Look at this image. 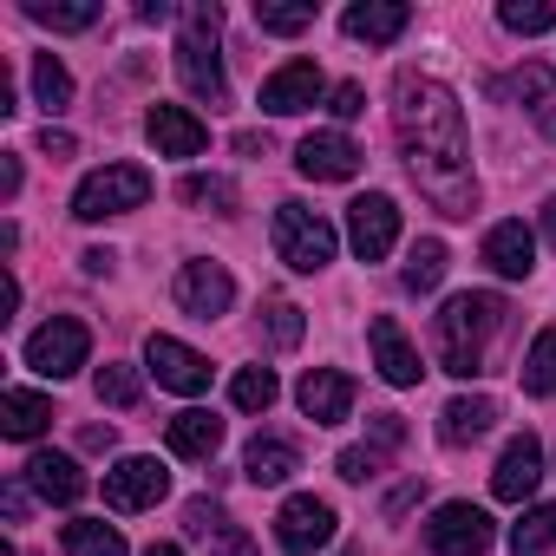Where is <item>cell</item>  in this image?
Instances as JSON below:
<instances>
[{
  "label": "cell",
  "instance_id": "21",
  "mask_svg": "<svg viewBox=\"0 0 556 556\" xmlns=\"http://www.w3.org/2000/svg\"><path fill=\"white\" fill-rule=\"evenodd\" d=\"M242 471H249V484H289L302 471V452L282 432H255L249 452H242Z\"/></svg>",
  "mask_w": 556,
  "mask_h": 556
},
{
  "label": "cell",
  "instance_id": "18",
  "mask_svg": "<svg viewBox=\"0 0 556 556\" xmlns=\"http://www.w3.org/2000/svg\"><path fill=\"white\" fill-rule=\"evenodd\" d=\"M536 478H543V445H536V432H517V439L504 445L497 471H491V491H497L504 504H523V497L536 491Z\"/></svg>",
  "mask_w": 556,
  "mask_h": 556
},
{
  "label": "cell",
  "instance_id": "15",
  "mask_svg": "<svg viewBox=\"0 0 556 556\" xmlns=\"http://www.w3.org/2000/svg\"><path fill=\"white\" fill-rule=\"evenodd\" d=\"M367 341H374V367H380V380L387 387H419V348L406 341V328L393 321V315H374L367 321Z\"/></svg>",
  "mask_w": 556,
  "mask_h": 556
},
{
  "label": "cell",
  "instance_id": "27",
  "mask_svg": "<svg viewBox=\"0 0 556 556\" xmlns=\"http://www.w3.org/2000/svg\"><path fill=\"white\" fill-rule=\"evenodd\" d=\"M445 242L439 236H426V242H413V255H406V268H400V282L413 289V295H432L439 282H445Z\"/></svg>",
  "mask_w": 556,
  "mask_h": 556
},
{
  "label": "cell",
  "instance_id": "28",
  "mask_svg": "<svg viewBox=\"0 0 556 556\" xmlns=\"http://www.w3.org/2000/svg\"><path fill=\"white\" fill-rule=\"evenodd\" d=\"M556 549V504H530L510 530V556H549Z\"/></svg>",
  "mask_w": 556,
  "mask_h": 556
},
{
  "label": "cell",
  "instance_id": "45",
  "mask_svg": "<svg viewBox=\"0 0 556 556\" xmlns=\"http://www.w3.org/2000/svg\"><path fill=\"white\" fill-rule=\"evenodd\" d=\"M79 262H86V275H112V262H118V255H112V249H86Z\"/></svg>",
  "mask_w": 556,
  "mask_h": 556
},
{
  "label": "cell",
  "instance_id": "37",
  "mask_svg": "<svg viewBox=\"0 0 556 556\" xmlns=\"http://www.w3.org/2000/svg\"><path fill=\"white\" fill-rule=\"evenodd\" d=\"M334 471H341L348 484H367V478H380V471H387V452H374V445H348V452L334 458Z\"/></svg>",
  "mask_w": 556,
  "mask_h": 556
},
{
  "label": "cell",
  "instance_id": "43",
  "mask_svg": "<svg viewBox=\"0 0 556 556\" xmlns=\"http://www.w3.org/2000/svg\"><path fill=\"white\" fill-rule=\"evenodd\" d=\"M40 151H47V157H73V131H53V125H47V131H40Z\"/></svg>",
  "mask_w": 556,
  "mask_h": 556
},
{
  "label": "cell",
  "instance_id": "36",
  "mask_svg": "<svg viewBox=\"0 0 556 556\" xmlns=\"http://www.w3.org/2000/svg\"><path fill=\"white\" fill-rule=\"evenodd\" d=\"M262 328H268L275 348H302V308L295 302H268L262 308Z\"/></svg>",
  "mask_w": 556,
  "mask_h": 556
},
{
  "label": "cell",
  "instance_id": "7",
  "mask_svg": "<svg viewBox=\"0 0 556 556\" xmlns=\"http://www.w3.org/2000/svg\"><path fill=\"white\" fill-rule=\"evenodd\" d=\"M491 536H497V523L478 510V504H439L432 510V523H426V543H432V556H484L491 549Z\"/></svg>",
  "mask_w": 556,
  "mask_h": 556
},
{
  "label": "cell",
  "instance_id": "39",
  "mask_svg": "<svg viewBox=\"0 0 556 556\" xmlns=\"http://www.w3.org/2000/svg\"><path fill=\"white\" fill-rule=\"evenodd\" d=\"M99 400L105 406H138V374L131 367H99Z\"/></svg>",
  "mask_w": 556,
  "mask_h": 556
},
{
  "label": "cell",
  "instance_id": "11",
  "mask_svg": "<svg viewBox=\"0 0 556 556\" xmlns=\"http://www.w3.org/2000/svg\"><path fill=\"white\" fill-rule=\"evenodd\" d=\"M170 295H177L184 315L216 321V315H229L236 282H229V268H223V262H184V268H177V282H170Z\"/></svg>",
  "mask_w": 556,
  "mask_h": 556
},
{
  "label": "cell",
  "instance_id": "49",
  "mask_svg": "<svg viewBox=\"0 0 556 556\" xmlns=\"http://www.w3.org/2000/svg\"><path fill=\"white\" fill-rule=\"evenodd\" d=\"M543 236H549V242H556V197H549V203H543Z\"/></svg>",
  "mask_w": 556,
  "mask_h": 556
},
{
  "label": "cell",
  "instance_id": "30",
  "mask_svg": "<svg viewBox=\"0 0 556 556\" xmlns=\"http://www.w3.org/2000/svg\"><path fill=\"white\" fill-rule=\"evenodd\" d=\"M66 556H125V536L105 517H79L66 523Z\"/></svg>",
  "mask_w": 556,
  "mask_h": 556
},
{
  "label": "cell",
  "instance_id": "22",
  "mask_svg": "<svg viewBox=\"0 0 556 556\" xmlns=\"http://www.w3.org/2000/svg\"><path fill=\"white\" fill-rule=\"evenodd\" d=\"M484 262L504 275V282H523V275L536 268V236H530L523 223H497V229L484 236Z\"/></svg>",
  "mask_w": 556,
  "mask_h": 556
},
{
  "label": "cell",
  "instance_id": "10",
  "mask_svg": "<svg viewBox=\"0 0 556 556\" xmlns=\"http://www.w3.org/2000/svg\"><path fill=\"white\" fill-rule=\"evenodd\" d=\"M144 367H151V380H157L164 393H184V400H197V393L210 387V361H203L197 348H184L177 334H151V341H144Z\"/></svg>",
  "mask_w": 556,
  "mask_h": 556
},
{
  "label": "cell",
  "instance_id": "29",
  "mask_svg": "<svg viewBox=\"0 0 556 556\" xmlns=\"http://www.w3.org/2000/svg\"><path fill=\"white\" fill-rule=\"evenodd\" d=\"M27 21H40L53 34H79L99 21V0H27Z\"/></svg>",
  "mask_w": 556,
  "mask_h": 556
},
{
  "label": "cell",
  "instance_id": "31",
  "mask_svg": "<svg viewBox=\"0 0 556 556\" xmlns=\"http://www.w3.org/2000/svg\"><path fill=\"white\" fill-rule=\"evenodd\" d=\"M523 393L536 400H556V328H543L523 354Z\"/></svg>",
  "mask_w": 556,
  "mask_h": 556
},
{
  "label": "cell",
  "instance_id": "13",
  "mask_svg": "<svg viewBox=\"0 0 556 556\" xmlns=\"http://www.w3.org/2000/svg\"><path fill=\"white\" fill-rule=\"evenodd\" d=\"M321 92H328L321 66H315V60H289V66H275V73L262 79V112H268V118H295V112H308Z\"/></svg>",
  "mask_w": 556,
  "mask_h": 556
},
{
  "label": "cell",
  "instance_id": "46",
  "mask_svg": "<svg viewBox=\"0 0 556 556\" xmlns=\"http://www.w3.org/2000/svg\"><path fill=\"white\" fill-rule=\"evenodd\" d=\"M413 497H419V478H413V484H400V491H393V497H387V517H400V510H406V504H413Z\"/></svg>",
  "mask_w": 556,
  "mask_h": 556
},
{
  "label": "cell",
  "instance_id": "50",
  "mask_svg": "<svg viewBox=\"0 0 556 556\" xmlns=\"http://www.w3.org/2000/svg\"><path fill=\"white\" fill-rule=\"evenodd\" d=\"M144 556H184V549H177V543H151Z\"/></svg>",
  "mask_w": 556,
  "mask_h": 556
},
{
  "label": "cell",
  "instance_id": "2",
  "mask_svg": "<svg viewBox=\"0 0 556 556\" xmlns=\"http://www.w3.org/2000/svg\"><path fill=\"white\" fill-rule=\"evenodd\" d=\"M504 295H452L439 315H432V348H439V367L471 380L484 374V348L504 334Z\"/></svg>",
  "mask_w": 556,
  "mask_h": 556
},
{
  "label": "cell",
  "instance_id": "19",
  "mask_svg": "<svg viewBox=\"0 0 556 556\" xmlns=\"http://www.w3.org/2000/svg\"><path fill=\"white\" fill-rule=\"evenodd\" d=\"M406 21H413L406 0H361V8H348V14H341L348 40H367V47H393V40L406 34Z\"/></svg>",
  "mask_w": 556,
  "mask_h": 556
},
{
  "label": "cell",
  "instance_id": "41",
  "mask_svg": "<svg viewBox=\"0 0 556 556\" xmlns=\"http://www.w3.org/2000/svg\"><path fill=\"white\" fill-rule=\"evenodd\" d=\"M328 112H334V118H361V112H367V92L348 79V86H334V92H328Z\"/></svg>",
  "mask_w": 556,
  "mask_h": 556
},
{
  "label": "cell",
  "instance_id": "6",
  "mask_svg": "<svg viewBox=\"0 0 556 556\" xmlns=\"http://www.w3.org/2000/svg\"><path fill=\"white\" fill-rule=\"evenodd\" d=\"M86 361H92V334H86V321H73V315H53L47 328L27 334V367L47 374V380H73Z\"/></svg>",
  "mask_w": 556,
  "mask_h": 556
},
{
  "label": "cell",
  "instance_id": "38",
  "mask_svg": "<svg viewBox=\"0 0 556 556\" xmlns=\"http://www.w3.org/2000/svg\"><path fill=\"white\" fill-rule=\"evenodd\" d=\"M255 27L262 34H302V27H315V8H255Z\"/></svg>",
  "mask_w": 556,
  "mask_h": 556
},
{
  "label": "cell",
  "instance_id": "12",
  "mask_svg": "<svg viewBox=\"0 0 556 556\" xmlns=\"http://www.w3.org/2000/svg\"><path fill=\"white\" fill-rule=\"evenodd\" d=\"M164 491H170V471H164L157 458H144V452H131V458H118V465L105 471V504L125 510V517H131V510H151Z\"/></svg>",
  "mask_w": 556,
  "mask_h": 556
},
{
  "label": "cell",
  "instance_id": "26",
  "mask_svg": "<svg viewBox=\"0 0 556 556\" xmlns=\"http://www.w3.org/2000/svg\"><path fill=\"white\" fill-rule=\"evenodd\" d=\"M47 426H53V400L47 393L14 387L8 400H0V432H8V439H40Z\"/></svg>",
  "mask_w": 556,
  "mask_h": 556
},
{
  "label": "cell",
  "instance_id": "42",
  "mask_svg": "<svg viewBox=\"0 0 556 556\" xmlns=\"http://www.w3.org/2000/svg\"><path fill=\"white\" fill-rule=\"evenodd\" d=\"M400 439H406V426H400V413H380V419H374V439H367V445H374V452H393Z\"/></svg>",
  "mask_w": 556,
  "mask_h": 556
},
{
  "label": "cell",
  "instance_id": "35",
  "mask_svg": "<svg viewBox=\"0 0 556 556\" xmlns=\"http://www.w3.org/2000/svg\"><path fill=\"white\" fill-rule=\"evenodd\" d=\"M497 21L510 27V34H549L556 27V8H549V0H504V8H497Z\"/></svg>",
  "mask_w": 556,
  "mask_h": 556
},
{
  "label": "cell",
  "instance_id": "14",
  "mask_svg": "<svg viewBox=\"0 0 556 556\" xmlns=\"http://www.w3.org/2000/svg\"><path fill=\"white\" fill-rule=\"evenodd\" d=\"M295 170L315 177V184H348L361 170V144L348 131H308L302 151H295Z\"/></svg>",
  "mask_w": 556,
  "mask_h": 556
},
{
  "label": "cell",
  "instance_id": "4",
  "mask_svg": "<svg viewBox=\"0 0 556 556\" xmlns=\"http://www.w3.org/2000/svg\"><path fill=\"white\" fill-rule=\"evenodd\" d=\"M144 203H151V170L144 164H105V170L79 177V190H73V216L79 223H105V216L144 210Z\"/></svg>",
  "mask_w": 556,
  "mask_h": 556
},
{
  "label": "cell",
  "instance_id": "9",
  "mask_svg": "<svg viewBox=\"0 0 556 556\" xmlns=\"http://www.w3.org/2000/svg\"><path fill=\"white\" fill-rule=\"evenodd\" d=\"M348 242H354L361 262H387L393 242H400V203L380 197V190L354 197V203H348Z\"/></svg>",
  "mask_w": 556,
  "mask_h": 556
},
{
  "label": "cell",
  "instance_id": "16",
  "mask_svg": "<svg viewBox=\"0 0 556 556\" xmlns=\"http://www.w3.org/2000/svg\"><path fill=\"white\" fill-rule=\"evenodd\" d=\"M144 138L157 144V157H203V144H210V131L190 105H151Z\"/></svg>",
  "mask_w": 556,
  "mask_h": 556
},
{
  "label": "cell",
  "instance_id": "1",
  "mask_svg": "<svg viewBox=\"0 0 556 556\" xmlns=\"http://www.w3.org/2000/svg\"><path fill=\"white\" fill-rule=\"evenodd\" d=\"M393 131L406 151L413 184L432 197L439 216H471L478 210V177H471V138H465V105L452 86L426 73L393 79Z\"/></svg>",
  "mask_w": 556,
  "mask_h": 556
},
{
  "label": "cell",
  "instance_id": "33",
  "mask_svg": "<svg viewBox=\"0 0 556 556\" xmlns=\"http://www.w3.org/2000/svg\"><path fill=\"white\" fill-rule=\"evenodd\" d=\"M34 99H40L47 112H66V105H73V73H66L53 53L34 60Z\"/></svg>",
  "mask_w": 556,
  "mask_h": 556
},
{
  "label": "cell",
  "instance_id": "51",
  "mask_svg": "<svg viewBox=\"0 0 556 556\" xmlns=\"http://www.w3.org/2000/svg\"><path fill=\"white\" fill-rule=\"evenodd\" d=\"M341 556H354V549H341Z\"/></svg>",
  "mask_w": 556,
  "mask_h": 556
},
{
  "label": "cell",
  "instance_id": "5",
  "mask_svg": "<svg viewBox=\"0 0 556 556\" xmlns=\"http://www.w3.org/2000/svg\"><path fill=\"white\" fill-rule=\"evenodd\" d=\"M334 223L321 216V210H308V203H282L275 210V255H282L295 275H315V268H328L334 262Z\"/></svg>",
  "mask_w": 556,
  "mask_h": 556
},
{
  "label": "cell",
  "instance_id": "25",
  "mask_svg": "<svg viewBox=\"0 0 556 556\" xmlns=\"http://www.w3.org/2000/svg\"><path fill=\"white\" fill-rule=\"evenodd\" d=\"M216 445H223V419H216V413L190 406V413L170 419V452H177V458H216Z\"/></svg>",
  "mask_w": 556,
  "mask_h": 556
},
{
  "label": "cell",
  "instance_id": "44",
  "mask_svg": "<svg viewBox=\"0 0 556 556\" xmlns=\"http://www.w3.org/2000/svg\"><path fill=\"white\" fill-rule=\"evenodd\" d=\"M21 190V157L8 151V157H0V197H14Z\"/></svg>",
  "mask_w": 556,
  "mask_h": 556
},
{
  "label": "cell",
  "instance_id": "48",
  "mask_svg": "<svg viewBox=\"0 0 556 556\" xmlns=\"http://www.w3.org/2000/svg\"><path fill=\"white\" fill-rule=\"evenodd\" d=\"M0 504H8V517H14V523L27 517V491H21V484H8V497H0Z\"/></svg>",
  "mask_w": 556,
  "mask_h": 556
},
{
  "label": "cell",
  "instance_id": "17",
  "mask_svg": "<svg viewBox=\"0 0 556 556\" xmlns=\"http://www.w3.org/2000/svg\"><path fill=\"white\" fill-rule=\"evenodd\" d=\"M295 400H302V413H308L315 426H341V419L354 413V380L334 374V367H308L302 387H295Z\"/></svg>",
  "mask_w": 556,
  "mask_h": 556
},
{
  "label": "cell",
  "instance_id": "34",
  "mask_svg": "<svg viewBox=\"0 0 556 556\" xmlns=\"http://www.w3.org/2000/svg\"><path fill=\"white\" fill-rule=\"evenodd\" d=\"M275 393H282V387H275V374H268V367H242V374L229 380V400H236L242 413H268V406H275Z\"/></svg>",
  "mask_w": 556,
  "mask_h": 556
},
{
  "label": "cell",
  "instance_id": "23",
  "mask_svg": "<svg viewBox=\"0 0 556 556\" xmlns=\"http://www.w3.org/2000/svg\"><path fill=\"white\" fill-rule=\"evenodd\" d=\"M491 426H497V400H484V393H458V400L439 413V439H445V445H478Z\"/></svg>",
  "mask_w": 556,
  "mask_h": 556
},
{
  "label": "cell",
  "instance_id": "3",
  "mask_svg": "<svg viewBox=\"0 0 556 556\" xmlns=\"http://www.w3.org/2000/svg\"><path fill=\"white\" fill-rule=\"evenodd\" d=\"M177 79L197 92V99H223L229 79H223V14L216 8H184V27H177Z\"/></svg>",
  "mask_w": 556,
  "mask_h": 556
},
{
  "label": "cell",
  "instance_id": "8",
  "mask_svg": "<svg viewBox=\"0 0 556 556\" xmlns=\"http://www.w3.org/2000/svg\"><path fill=\"white\" fill-rule=\"evenodd\" d=\"M275 543L289 556H315L321 543H334V504L315 491H295L282 510H275Z\"/></svg>",
  "mask_w": 556,
  "mask_h": 556
},
{
  "label": "cell",
  "instance_id": "47",
  "mask_svg": "<svg viewBox=\"0 0 556 556\" xmlns=\"http://www.w3.org/2000/svg\"><path fill=\"white\" fill-rule=\"evenodd\" d=\"M170 14H177L170 0H144V8H138V21H151V27H157V21H170Z\"/></svg>",
  "mask_w": 556,
  "mask_h": 556
},
{
  "label": "cell",
  "instance_id": "40",
  "mask_svg": "<svg viewBox=\"0 0 556 556\" xmlns=\"http://www.w3.org/2000/svg\"><path fill=\"white\" fill-rule=\"evenodd\" d=\"M203 543H210V556H255V543H249V530H236L229 517H223V523H216V530H210Z\"/></svg>",
  "mask_w": 556,
  "mask_h": 556
},
{
  "label": "cell",
  "instance_id": "32",
  "mask_svg": "<svg viewBox=\"0 0 556 556\" xmlns=\"http://www.w3.org/2000/svg\"><path fill=\"white\" fill-rule=\"evenodd\" d=\"M177 197H184V203H197V210H216V216H236V203H242V190H236L229 177H203V170H197V177H184V184H177Z\"/></svg>",
  "mask_w": 556,
  "mask_h": 556
},
{
  "label": "cell",
  "instance_id": "20",
  "mask_svg": "<svg viewBox=\"0 0 556 556\" xmlns=\"http://www.w3.org/2000/svg\"><path fill=\"white\" fill-rule=\"evenodd\" d=\"M27 491L47 497V504H79L86 497V471L66 452H34L27 458Z\"/></svg>",
  "mask_w": 556,
  "mask_h": 556
},
{
  "label": "cell",
  "instance_id": "24",
  "mask_svg": "<svg viewBox=\"0 0 556 556\" xmlns=\"http://www.w3.org/2000/svg\"><path fill=\"white\" fill-rule=\"evenodd\" d=\"M497 92H510L549 138H556V73H543V66H523V73H510Z\"/></svg>",
  "mask_w": 556,
  "mask_h": 556
}]
</instances>
